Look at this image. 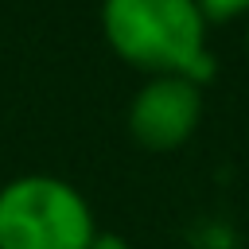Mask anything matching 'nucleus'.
Instances as JSON below:
<instances>
[{
	"label": "nucleus",
	"instance_id": "1",
	"mask_svg": "<svg viewBox=\"0 0 249 249\" xmlns=\"http://www.w3.org/2000/svg\"><path fill=\"white\" fill-rule=\"evenodd\" d=\"M206 27L195 0H101L105 43L148 78L206 82L214 70Z\"/></svg>",
	"mask_w": 249,
	"mask_h": 249
},
{
	"label": "nucleus",
	"instance_id": "2",
	"mask_svg": "<svg viewBox=\"0 0 249 249\" xmlns=\"http://www.w3.org/2000/svg\"><path fill=\"white\" fill-rule=\"evenodd\" d=\"M86 195L58 175H16L0 187V249H93Z\"/></svg>",
	"mask_w": 249,
	"mask_h": 249
},
{
	"label": "nucleus",
	"instance_id": "3",
	"mask_svg": "<svg viewBox=\"0 0 249 249\" xmlns=\"http://www.w3.org/2000/svg\"><path fill=\"white\" fill-rule=\"evenodd\" d=\"M202 121V82L191 78H148L124 113L128 136L148 152L183 148Z\"/></svg>",
	"mask_w": 249,
	"mask_h": 249
},
{
	"label": "nucleus",
	"instance_id": "4",
	"mask_svg": "<svg viewBox=\"0 0 249 249\" xmlns=\"http://www.w3.org/2000/svg\"><path fill=\"white\" fill-rule=\"evenodd\" d=\"M206 23H230L237 16H249V0H195Z\"/></svg>",
	"mask_w": 249,
	"mask_h": 249
},
{
	"label": "nucleus",
	"instance_id": "5",
	"mask_svg": "<svg viewBox=\"0 0 249 249\" xmlns=\"http://www.w3.org/2000/svg\"><path fill=\"white\" fill-rule=\"evenodd\" d=\"M245 47H249V31H245Z\"/></svg>",
	"mask_w": 249,
	"mask_h": 249
}]
</instances>
